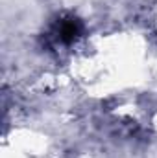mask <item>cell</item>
I'll return each mask as SVG.
<instances>
[{
    "instance_id": "cell-1",
    "label": "cell",
    "mask_w": 157,
    "mask_h": 158,
    "mask_svg": "<svg viewBox=\"0 0 157 158\" xmlns=\"http://www.w3.org/2000/svg\"><path fill=\"white\" fill-rule=\"evenodd\" d=\"M81 33H83V24L78 17L61 15L52 22L46 37L54 46H70L81 37Z\"/></svg>"
}]
</instances>
